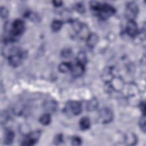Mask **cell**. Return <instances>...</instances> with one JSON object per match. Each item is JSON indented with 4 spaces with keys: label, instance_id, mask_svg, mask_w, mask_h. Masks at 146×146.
Instances as JSON below:
<instances>
[{
    "label": "cell",
    "instance_id": "6da1fadb",
    "mask_svg": "<svg viewBox=\"0 0 146 146\" xmlns=\"http://www.w3.org/2000/svg\"><path fill=\"white\" fill-rule=\"evenodd\" d=\"M90 8L95 12L97 16L102 19H106L113 15L115 12V9L110 4L100 3L97 1H91L90 3Z\"/></svg>",
    "mask_w": 146,
    "mask_h": 146
},
{
    "label": "cell",
    "instance_id": "7a4b0ae2",
    "mask_svg": "<svg viewBox=\"0 0 146 146\" xmlns=\"http://www.w3.org/2000/svg\"><path fill=\"white\" fill-rule=\"evenodd\" d=\"M25 28V25L23 20L21 19H15L11 25V29L10 30L9 42L13 41L15 38L21 35L24 31Z\"/></svg>",
    "mask_w": 146,
    "mask_h": 146
},
{
    "label": "cell",
    "instance_id": "3957f363",
    "mask_svg": "<svg viewBox=\"0 0 146 146\" xmlns=\"http://www.w3.org/2000/svg\"><path fill=\"white\" fill-rule=\"evenodd\" d=\"M25 52L21 50L18 48H13L8 56L9 64L14 67L19 66L21 64L23 59L25 58Z\"/></svg>",
    "mask_w": 146,
    "mask_h": 146
},
{
    "label": "cell",
    "instance_id": "277c9868",
    "mask_svg": "<svg viewBox=\"0 0 146 146\" xmlns=\"http://www.w3.org/2000/svg\"><path fill=\"white\" fill-rule=\"evenodd\" d=\"M113 118V113L111 109L107 107L101 108L98 112V120L102 124L110 123Z\"/></svg>",
    "mask_w": 146,
    "mask_h": 146
},
{
    "label": "cell",
    "instance_id": "5b68a950",
    "mask_svg": "<svg viewBox=\"0 0 146 146\" xmlns=\"http://www.w3.org/2000/svg\"><path fill=\"white\" fill-rule=\"evenodd\" d=\"M40 131L36 130L29 133L22 141V145H33L37 143L40 136Z\"/></svg>",
    "mask_w": 146,
    "mask_h": 146
},
{
    "label": "cell",
    "instance_id": "8992f818",
    "mask_svg": "<svg viewBox=\"0 0 146 146\" xmlns=\"http://www.w3.org/2000/svg\"><path fill=\"white\" fill-rule=\"evenodd\" d=\"M139 7L135 2H130L127 4L125 15L128 20H134V19L137 17Z\"/></svg>",
    "mask_w": 146,
    "mask_h": 146
},
{
    "label": "cell",
    "instance_id": "52a82bcc",
    "mask_svg": "<svg viewBox=\"0 0 146 146\" xmlns=\"http://www.w3.org/2000/svg\"><path fill=\"white\" fill-rule=\"evenodd\" d=\"M65 110L73 115H79L82 111L80 103L77 101H69L66 105Z\"/></svg>",
    "mask_w": 146,
    "mask_h": 146
},
{
    "label": "cell",
    "instance_id": "ba28073f",
    "mask_svg": "<svg viewBox=\"0 0 146 146\" xmlns=\"http://www.w3.org/2000/svg\"><path fill=\"white\" fill-rule=\"evenodd\" d=\"M126 32L127 34L131 36L135 37L138 33L137 25L134 20H128L126 25Z\"/></svg>",
    "mask_w": 146,
    "mask_h": 146
},
{
    "label": "cell",
    "instance_id": "9c48e42d",
    "mask_svg": "<svg viewBox=\"0 0 146 146\" xmlns=\"http://www.w3.org/2000/svg\"><path fill=\"white\" fill-rule=\"evenodd\" d=\"M84 69L85 65L76 62V63L72 66L71 71L73 76L79 77L82 75V74L84 73Z\"/></svg>",
    "mask_w": 146,
    "mask_h": 146
},
{
    "label": "cell",
    "instance_id": "30bf717a",
    "mask_svg": "<svg viewBox=\"0 0 146 146\" xmlns=\"http://www.w3.org/2000/svg\"><path fill=\"white\" fill-rule=\"evenodd\" d=\"M98 40H99V36L96 34L94 33H90L87 36V38H86L87 44L90 48L94 47L97 44V43L98 42Z\"/></svg>",
    "mask_w": 146,
    "mask_h": 146
},
{
    "label": "cell",
    "instance_id": "8fae6325",
    "mask_svg": "<svg viewBox=\"0 0 146 146\" xmlns=\"http://www.w3.org/2000/svg\"><path fill=\"white\" fill-rule=\"evenodd\" d=\"M15 134L14 132L10 129L6 131L4 137V143L7 145L11 144L14 140Z\"/></svg>",
    "mask_w": 146,
    "mask_h": 146
},
{
    "label": "cell",
    "instance_id": "7c38bea8",
    "mask_svg": "<svg viewBox=\"0 0 146 146\" xmlns=\"http://www.w3.org/2000/svg\"><path fill=\"white\" fill-rule=\"evenodd\" d=\"M79 127L82 130H87L91 126L90 120L87 117H83L79 121Z\"/></svg>",
    "mask_w": 146,
    "mask_h": 146
},
{
    "label": "cell",
    "instance_id": "4fadbf2b",
    "mask_svg": "<svg viewBox=\"0 0 146 146\" xmlns=\"http://www.w3.org/2000/svg\"><path fill=\"white\" fill-rule=\"evenodd\" d=\"M98 106V102L96 98H92L86 104V109L88 111L95 110Z\"/></svg>",
    "mask_w": 146,
    "mask_h": 146
},
{
    "label": "cell",
    "instance_id": "5bb4252c",
    "mask_svg": "<svg viewBox=\"0 0 146 146\" xmlns=\"http://www.w3.org/2000/svg\"><path fill=\"white\" fill-rule=\"evenodd\" d=\"M72 65L71 63L62 62L58 66V70L62 73H66L71 70Z\"/></svg>",
    "mask_w": 146,
    "mask_h": 146
},
{
    "label": "cell",
    "instance_id": "9a60e30c",
    "mask_svg": "<svg viewBox=\"0 0 146 146\" xmlns=\"http://www.w3.org/2000/svg\"><path fill=\"white\" fill-rule=\"evenodd\" d=\"M125 141L128 145H134L137 141V138L133 133H129L125 135Z\"/></svg>",
    "mask_w": 146,
    "mask_h": 146
},
{
    "label": "cell",
    "instance_id": "2e32d148",
    "mask_svg": "<svg viewBox=\"0 0 146 146\" xmlns=\"http://www.w3.org/2000/svg\"><path fill=\"white\" fill-rule=\"evenodd\" d=\"M63 26V22L59 19H55L51 23V29L54 32H57Z\"/></svg>",
    "mask_w": 146,
    "mask_h": 146
},
{
    "label": "cell",
    "instance_id": "e0dca14e",
    "mask_svg": "<svg viewBox=\"0 0 146 146\" xmlns=\"http://www.w3.org/2000/svg\"><path fill=\"white\" fill-rule=\"evenodd\" d=\"M39 121L43 125L49 124L51 122V115L48 113L42 115L39 118Z\"/></svg>",
    "mask_w": 146,
    "mask_h": 146
},
{
    "label": "cell",
    "instance_id": "ac0fdd59",
    "mask_svg": "<svg viewBox=\"0 0 146 146\" xmlns=\"http://www.w3.org/2000/svg\"><path fill=\"white\" fill-rule=\"evenodd\" d=\"M77 62L84 65L86 64L87 62V58L86 54L83 52H80L77 56Z\"/></svg>",
    "mask_w": 146,
    "mask_h": 146
},
{
    "label": "cell",
    "instance_id": "d6986e66",
    "mask_svg": "<svg viewBox=\"0 0 146 146\" xmlns=\"http://www.w3.org/2000/svg\"><path fill=\"white\" fill-rule=\"evenodd\" d=\"M82 143V139L78 136H74L71 138V144L74 145H80Z\"/></svg>",
    "mask_w": 146,
    "mask_h": 146
},
{
    "label": "cell",
    "instance_id": "ffe728a7",
    "mask_svg": "<svg viewBox=\"0 0 146 146\" xmlns=\"http://www.w3.org/2000/svg\"><path fill=\"white\" fill-rule=\"evenodd\" d=\"M139 126L143 132H145V116L143 115L139 121Z\"/></svg>",
    "mask_w": 146,
    "mask_h": 146
},
{
    "label": "cell",
    "instance_id": "44dd1931",
    "mask_svg": "<svg viewBox=\"0 0 146 146\" xmlns=\"http://www.w3.org/2000/svg\"><path fill=\"white\" fill-rule=\"evenodd\" d=\"M9 11L8 10L3 6H1V17L2 18H6L8 16Z\"/></svg>",
    "mask_w": 146,
    "mask_h": 146
},
{
    "label": "cell",
    "instance_id": "7402d4cb",
    "mask_svg": "<svg viewBox=\"0 0 146 146\" xmlns=\"http://www.w3.org/2000/svg\"><path fill=\"white\" fill-rule=\"evenodd\" d=\"M75 9L79 13H83L85 11L84 5L82 3H76V5H75Z\"/></svg>",
    "mask_w": 146,
    "mask_h": 146
},
{
    "label": "cell",
    "instance_id": "603a6c76",
    "mask_svg": "<svg viewBox=\"0 0 146 146\" xmlns=\"http://www.w3.org/2000/svg\"><path fill=\"white\" fill-rule=\"evenodd\" d=\"M63 141V137L62 134H58L54 138V143L55 144H60Z\"/></svg>",
    "mask_w": 146,
    "mask_h": 146
},
{
    "label": "cell",
    "instance_id": "cb8c5ba5",
    "mask_svg": "<svg viewBox=\"0 0 146 146\" xmlns=\"http://www.w3.org/2000/svg\"><path fill=\"white\" fill-rule=\"evenodd\" d=\"M71 51L68 49H64L63 50L62 52V56L63 57H69L71 55Z\"/></svg>",
    "mask_w": 146,
    "mask_h": 146
},
{
    "label": "cell",
    "instance_id": "d4e9b609",
    "mask_svg": "<svg viewBox=\"0 0 146 146\" xmlns=\"http://www.w3.org/2000/svg\"><path fill=\"white\" fill-rule=\"evenodd\" d=\"M139 107H140V109L143 115H145V103L144 102H141L140 104H139Z\"/></svg>",
    "mask_w": 146,
    "mask_h": 146
},
{
    "label": "cell",
    "instance_id": "484cf974",
    "mask_svg": "<svg viewBox=\"0 0 146 146\" xmlns=\"http://www.w3.org/2000/svg\"><path fill=\"white\" fill-rule=\"evenodd\" d=\"M52 2L55 7H60L62 5V2L60 1H53Z\"/></svg>",
    "mask_w": 146,
    "mask_h": 146
}]
</instances>
